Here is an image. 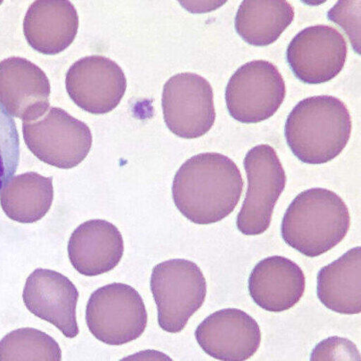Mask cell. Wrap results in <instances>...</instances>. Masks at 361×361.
Wrapping results in <instances>:
<instances>
[{
  "label": "cell",
  "mask_w": 361,
  "mask_h": 361,
  "mask_svg": "<svg viewBox=\"0 0 361 361\" xmlns=\"http://www.w3.org/2000/svg\"><path fill=\"white\" fill-rule=\"evenodd\" d=\"M125 252L122 233L105 220H90L73 231L68 254L73 268L81 275L94 276L110 272Z\"/></svg>",
  "instance_id": "cell-16"
},
{
  "label": "cell",
  "mask_w": 361,
  "mask_h": 361,
  "mask_svg": "<svg viewBox=\"0 0 361 361\" xmlns=\"http://www.w3.org/2000/svg\"><path fill=\"white\" fill-rule=\"evenodd\" d=\"M50 84L46 73L25 58L0 62V104L23 122L38 120L49 108Z\"/></svg>",
  "instance_id": "cell-14"
},
{
  "label": "cell",
  "mask_w": 361,
  "mask_h": 361,
  "mask_svg": "<svg viewBox=\"0 0 361 361\" xmlns=\"http://www.w3.org/2000/svg\"><path fill=\"white\" fill-rule=\"evenodd\" d=\"M317 296L331 312L340 314L361 312V247L345 252L325 266L317 276Z\"/></svg>",
  "instance_id": "cell-18"
},
{
  "label": "cell",
  "mask_w": 361,
  "mask_h": 361,
  "mask_svg": "<svg viewBox=\"0 0 361 361\" xmlns=\"http://www.w3.org/2000/svg\"><path fill=\"white\" fill-rule=\"evenodd\" d=\"M247 190L236 226L247 236L262 235L270 228L274 209L286 185V171L276 150L259 145L244 159Z\"/></svg>",
  "instance_id": "cell-6"
},
{
  "label": "cell",
  "mask_w": 361,
  "mask_h": 361,
  "mask_svg": "<svg viewBox=\"0 0 361 361\" xmlns=\"http://www.w3.org/2000/svg\"><path fill=\"white\" fill-rule=\"evenodd\" d=\"M349 208L336 193L324 188L305 190L287 208L281 236L305 257H320L333 250L349 233Z\"/></svg>",
  "instance_id": "cell-3"
},
{
  "label": "cell",
  "mask_w": 361,
  "mask_h": 361,
  "mask_svg": "<svg viewBox=\"0 0 361 361\" xmlns=\"http://www.w3.org/2000/svg\"><path fill=\"white\" fill-rule=\"evenodd\" d=\"M360 1H357V5L360 4ZM355 4V1H345L347 9L345 10L344 2H337L336 6L333 8V9L329 12L328 15L331 20L337 23V25H341L342 28L346 31V33L349 34L350 41H352L353 47H355V44H357V42L355 41V36L360 39V35L355 32V28H357V31H360V20H357V25H355V13L354 9L357 5ZM357 20H360V18H357Z\"/></svg>",
  "instance_id": "cell-24"
},
{
  "label": "cell",
  "mask_w": 361,
  "mask_h": 361,
  "mask_svg": "<svg viewBox=\"0 0 361 361\" xmlns=\"http://www.w3.org/2000/svg\"><path fill=\"white\" fill-rule=\"evenodd\" d=\"M284 133L298 159L305 164H326L346 147L352 133V117L337 97H310L290 112Z\"/></svg>",
  "instance_id": "cell-2"
},
{
  "label": "cell",
  "mask_w": 361,
  "mask_h": 361,
  "mask_svg": "<svg viewBox=\"0 0 361 361\" xmlns=\"http://www.w3.org/2000/svg\"><path fill=\"white\" fill-rule=\"evenodd\" d=\"M150 289L157 304L158 324L170 334L183 331L204 305L207 279L199 266L187 259H170L154 268Z\"/></svg>",
  "instance_id": "cell-4"
},
{
  "label": "cell",
  "mask_w": 361,
  "mask_h": 361,
  "mask_svg": "<svg viewBox=\"0 0 361 361\" xmlns=\"http://www.w3.org/2000/svg\"><path fill=\"white\" fill-rule=\"evenodd\" d=\"M61 360L59 345L39 329H16L0 341V361Z\"/></svg>",
  "instance_id": "cell-21"
},
{
  "label": "cell",
  "mask_w": 361,
  "mask_h": 361,
  "mask_svg": "<svg viewBox=\"0 0 361 361\" xmlns=\"http://www.w3.org/2000/svg\"><path fill=\"white\" fill-rule=\"evenodd\" d=\"M310 360H360L355 345L343 337H329L312 350Z\"/></svg>",
  "instance_id": "cell-23"
},
{
  "label": "cell",
  "mask_w": 361,
  "mask_h": 361,
  "mask_svg": "<svg viewBox=\"0 0 361 361\" xmlns=\"http://www.w3.org/2000/svg\"><path fill=\"white\" fill-rule=\"evenodd\" d=\"M305 276L300 266L283 257L264 258L252 269L250 296L269 312H284L304 296Z\"/></svg>",
  "instance_id": "cell-15"
},
{
  "label": "cell",
  "mask_w": 361,
  "mask_h": 361,
  "mask_svg": "<svg viewBox=\"0 0 361 361\" xmlns=\"http://www.w3.org/2000/svg\"><path fill=\"white\" fill-rule=\"evenodd\" d=\"M20 137L12 116L0 104V192L17 172Z\"/></svg>",
  "instance_id": "cell-22"
},
{
  "label": "cell",
  "mask_w": 361,
  "mask_h": 361,
  "mask_svg": "<svg viewBox=\"0 0 361 361\" xmlns=\"http://www.w3.org/2000/svg\"><path fill=\"white\" fill-rule=\"evenodd\" d=\"M54 178L37 173L14 176L0 193L2 209L13 221L32 224L42 220L54 202Z\"/></svg>",
  "instance_id": "cell-20"
},
{
  "label": "cell",
  "mask_w": 361,
  "mask_h": 361,
  "mask_svg": "<svg viewBox=\"0 0 361 361\" xmlns=\"http://www.w3.org/2000/svg\"><path fill=\"white\" fill-rule=\"evenodd\" d=\"M348 54L343 35L329 25L304 29L290 42L286 60L299 80L321 84L333 80L343 70Z\"/></svg>",
  "instance_id": "cell-10"
},
{
  "label": "cell",
  "mask_w": 361,
  "mask_h": 361,
  "mask_svg": "<svg viewBox=\"0 0 361 361\" xmlns=\"http://www.w3.org/2000/svg\"><path fill=\"white\" fill-rule=\"evenodd\" d=\"M23 299L29 312L56 326L68 338L78 336L76 305L79 292L67 276L47 269H37L26 279Z\"/></svg>",
  "instance_id": "cell-13"
},
{
  "label": "cell",
  "mask_w": 361,
  "mask_h": 361,
  "mask_svg": "<svg viewBox=\"0 0 361 361\" xmlns=\"http://www.w3.org/2000/svg\"><path fill=\"white\" fill-rule=\"evenodd\" d=\"M244 188L238 166L228 157L205 152L189 158L176 172L173 200L179 212L197 225H212L235 209Z\"/></svg>",
  "instance_id": "cell-1"
},
{
  "label": "cell",
  "mask_w": 361,
  "mask_h": 361,
  "mask_svg": "<svg viewBox=\"0 0 361 361\" xmlns=\"http://www.w3.org/2000/svg\"><path fill=\"white\" fill-rule=\"evenodd\" d=\"M294 16L286 0H244L235 17L236 32L252 46L267 47L278 41Z\"/></svg>",
  "instance_id": "cell-19"
},
{
  "label": "cell",
  "mask_w": 361,
  "mask_h": 361,
  "mask_svg": "<svg viewBox=\"0 0 361 361\" xmlns=\"http://www.w3.org/2000/svg\"><path fill=\"white\" fill-rule=\"evenodd\" d=\"M79 18L67 0L33 2L23 20V33L29 46L44 55H56L75 41Z\"/></svg>",
  "instance_id": "cell-17"
},
{
  "label": "cell",
  "mask_w": 361,
  "mask_h": 361,
  "mask_svg": "<svg viewBox=\"0 0 361 361\" xmlns=\"http://www.w3.org/2000/svg\"><path fill=\"white\" fill-rule=\"evenodd\" d=\"M162 109L167 128L183 139L205 135L216 120L214 93L207 79L183 73L165 83Z\"/></svg>",
  "instance_id": "cell-9"
},
{
  "label": "cell",
  "mask_w": 361,
  "mask_h": 361,
  "mask_svg": "<svg viewBox=\"0 0 361 361\" xmlns=\"http://www.w3.org/2000/svg\"><path fill=\"white\" fill-rule=\"evenodd\" d=\"M126 86L122 68L100 55L81 58L66 75L68 96L91 114H106L114 110L125 96Z\"/></svg>",
  "instance_id": "cell-11"
},
{
  "label": "cell",
  "mask_w": 361,
  "mask_h": 361,
  "mask_svg": "<svg viewBox=\"0 0 361 361\" xmlns=\"http://www.w3.org/2000/svg\"><path fill=\"white\" fill-rule=\"evenodd\" d=\"M286 86L273 63L255 60L241 66L229 79L226 102L229 115L243 123H257L278 112Z\"/></svg>",
  "instance_id": "cell-8"
},
{
  "label": "cell",
  "mask_w": 361,
  "mask_h": 361,
  "mask_svg": "<svg viewBox=\"0 0 361 361\" xmlns=\"http://www.w3.org/2000/svg\"><path fill=\"white\" fill-rule=\"evenodd\" d=\"M195 336L205 354L224 361L250 360L262 344L257 321L237 308L212 313L200 324Z\"/></svg>",
  "instance_id": "cell-12"
},
{
  "label": "cell",
  "mask_w": 361,
  "mask_h": 361,
  "mask_svg": "<svg viewBox=\"0 0 361 361\" xmlns=\"http://www.w3.org/2000/svg\"><path fill=\"white\" fill-rule=\"evenodd\" d=\"M23 139L38 159L59 169H72L91 150L89 126L61 108L51 107L38 120L23 123Z\"/></svg>",
  "instance_id": "cell-7"
},
{
  "label": "cell",
  "mask_w": 361,
  "mask_h": 361,
  "mask_svg": "<svg viewBox=\"0 0 361 361\" xmlns=\"http://www.w3.org/2000/svg\"><path fill=\"white\" fill-rule=\"evenodd\" d=\"M90 333L102 343L120 346L138 339L147 325L141 295L125 283H111L96 290L86 307Z\"/></svg>",
  "instance_id": "cell-5"
}]
</instances>
